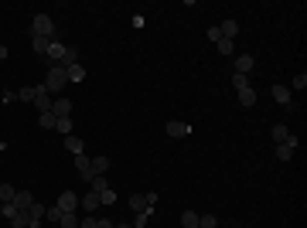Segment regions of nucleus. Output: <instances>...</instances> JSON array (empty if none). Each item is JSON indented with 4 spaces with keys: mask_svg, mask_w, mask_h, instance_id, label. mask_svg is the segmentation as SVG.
<instances>
[{
    "mask_svg": "<svg viewBox=\"0 0 307 228\" xmlns=\"http://www.w3.org/2000/svg\"><path fill=\"white\" fill-rule=\"evenodd\" d=\"M113 228H134V225H113Z\"/></svg>",
    "mask_w": 307,
    "mask_h": 228,
    "instance_id": "42",
    "label": "nucleus"
},
{
    "mask_svg": "<svg viewBox=\"0 0 307 228\" xmlns=\"http://www.w3.org/2000/svg\"><path fill=\"white\" fill-rule=\"evenodd\" d=\"M31 44H34V51H38V55H48V44H52V38H31Z\"/></svg>",
    "mask_w": 307,
    "mask_h": 228,
    "instance_id": "28",
    "label": "nucleus"
},
{
    "mask_svg": "<svg viewBox=\"0 0 307 228\" xmlns=\"http://www.w3.org/2000/svg\"><path fill=\"white\" fill-rule=\"evenodd\" d=\"M65 48H68V44H62V41H55L52 38V44H48V58H52V61H62V55H65Z\"/></svg>",
    "mask_w": 307,
    "mask_h": 228,
    "instance_id": "16",
    "label": "nucleus"
},
{
    "mask_svg": "<svg viewBox=\"0 0 307 228\" xmlns=\"http://www.w3.org/2000/svg\"><path fill=\"white\" fill-rule=\"evenodd\" d=\"M44 218H52V222H62V208H58V205H55V208H48V211H44Z\"/></svg>",
    "mask_w": 307,
    "mask_h": 228,
    "instance_id": "37",
    "label": "nucleus"
},
{
    "mask_svg": "<svg viewBox=\"0 0 307 228\" xmlns=\"http://www.w3.org/2000/svg\"><path fill=\"white\" fill-rule=\"evenodd\" d=\"M31 38H55V20L48 14H38L31 20Z\"/></svg>",
    "mask_w": 307,
    "mask_h": 228,
    "instance_id": "1",
    "label": "nucleus"
},
{
    "mask_svg": "<svg viewBox=\"0 0 307 228\" xmlns=\"http://www.w3.org/2000/svg\"><path fill=\"white\" fill-rule=\"evenodd\" d=\"M72 65H78V51L68 44V48H65V55H62V61H58V68H72Z\"/></svg>",
    "mask_w": 307,
    "mask_h": 228,
    "instance_id": "15",
    "label": "nucleus"
},
{
    "mask_svg": "<svg viewBox=\"0 0 307 228\" xmlns=\"http://www.w3.org/2000/svg\"><path fill=\"white\" fill-rule=\"evenodd\" d=\"M65 147H68V150L76 153V157H78V153H86V143H82L78 136H65Z\"/></svg>",
    "mask_w": 307,
    "mask_h": 228,
    "instance_id": "18",
    "label": "nucleus"
},
{
    "mask_svg": "<svg viewBox=\"0 0 307 228\" xmlns=\"http://www.w3.org/2000/svg\"><path fill=\"white\" fill-rule=\"evenodd\" d=\"M154 201H157L154 191H147V194H134V198H130V208H134L136 215H144V211H154Z\"/></svg>",
    "mask_w": 307,
    "mask_h": 228,
    "instance_id": "3",
    "label": "nucleus"
},
{
    "mask_svg": "<svg viewBox=\"0 0 307 228\" xmlns=\"http://www.w3.org/2000/svg\"><path fill=\"white\" fill-rule=\"evenodd\" d=\"M113 201H116V194H113V188L99 191V205H113Z\"/></svg>",
    "mask_w": 307,
    "mask_h": 228,
    "instance_id": "33",
    "label": "nucleus"
},
{
    "mask_svg": "<svg viewBox=\"0 0 307 228\" xmlns=\"http://www.w3.org/2000/svg\"><path fill=\"white\" fill-rule=\"evenodd\" d=\"M150 215H154V211H144V215H136V225H134V228H144L147 222H150Z\"/></svg>",
    "mask_w": 307,
    "mask_h": 228,
    "instance_id": "38",
    "label": "nucleus"
},
{
    "mask_svg": "<svg viewBox=\"0 0 307 228\" xmlns=\"http://www.w3.org/2000/svg\"><path fill=\"white\" fill-rule=\"evenodd\" d=\"M14 194H18V191L10 188V184H0V201H4V205H10V201H14Z\"/></svg>",
    "mask_w": 307,
    "mask_h": 228,
    "instance_id": "29",
    "label": "nucleus"
},
{
    "mask_svg": "<svg viewBox=\"0 0 307 228\" xmlns=\"http://www.w3.org/2000/svg\"><path fill=\"white\" fill-rule=\"evenodd\" d=\"M76 171L82 174L86 181H92V160H89L86 153H78V157H76Z\"/></svg>",
    "mask_w": 307,
    "mask_h": 228,
    "instance_id": "12",
    "label": "nucleus"
},
{
    "mask_svg": "<svg viewBox=\"0 0 307 228\" xmlns=\"http://www.w3.org/2000/svg\"><path fill=\"white\" fill-rule=\"evenodd\" d=\"M239 102H242L246 109H250V106H256V92H252V89H242V92H239Z\"/></svg>",
    "mask_w": 307,
    "mask_h": 228,
    "instance_id": "26",
    "label": "nucleus"
},
{
    "mask_svg": "<svg viewBox=\"0 0 307 228\" xmlns=\"http://www.w3.org/2000/svg\"><path fill=\"white\" fill-rule=\"evenodd\" d=\"M78 205H82V211H89V215H92V211L99 208V194H96V191L82 194V198H78Z\"/></svg>",
    "mask_w": 307,
    "mask_h": 228,
    "instance_id": "14",
    "label": "nucleus"
},
{
    "mask_svg": "<svg viewBox=\"0 0 307 228\" xmlns=\"http://www.w3.org/2000/svg\"><path fill=\"white\" fill-rule=\"evenodd\" d=\"M38 126H41V130H55V113H41L38 116Z\"/></svg>",
    "mask_w": 307,
    "mask_h": 228,
    "instance_id": "23",
    "label": "nucleus"
},
{
    "mask_svg": "<svg viewBox=\"0 0 307 228\" xmlns=\"http://www.w3.org/2000/svg\"><path fill=\"white\" fill-rule=\"evenodd\" d=\"M273 99H276L284 109H294V102H290V89H287V85H273Z\"/></svg>",
    "mask_w": 307,
    "mask_h": 228,
    "instance_id": "13",
    "label": "nucleus"
},
{
    "mask_svg": "<svg viewBox=\"0 0 307 228\" xmlns=\"http://www.w3.org/2000/svg\"><path fill=\"white\" fill-rule=\"evenodd\" d=\"M215 44H218V51H222V55L236 58V48H232V41H229V38H218V41H215Z\"/></svg>",
    "mask_w": 307,
    "mask_h": 228,
    "instance_id": "25",
    "label": "nucleus"
},
{
    "mask_svg": "<svg viewBox=\"0 0 307 228\" xmlns=\"http://www.w3.org/2000/svg\"><path fill=\"white\" fill-rule=\"evenodd\" d=\"M44 205H41V201H34V205H31V208H28V228H38L41 225V218H44Z\"/></svg>",
    "mask_w": 307,
    "mask_h": 228,
    "instance_id": "9",
    "label": "nucleus"
},
{
    "mask_svg": "<svg viewBox=\"0 0 307 228\" xmlns=\"http://www.w3.org/2000/svg\"><path fill=\"white\" fill-rule=\"evenodd\" d=\"M297 147H300V140H297V136L290 133L287 140H284V143H276V160H290V157H294V150H297Z\"/></svg>",
    "mask_w": 307,
    "mask_h": 228,
    "instance_id": "5",
    "label": "nucleus"
},
{
    "mask_svg": "<svg viewBox=\"0 0 307 228\" xmlns=\"http://www.w3.org/2000/svg\"><path fill=\"white\" fill-rule=\"evenodd\" d=\"M18 99H24V102H34V85H28V89H20Z\"/></svg>",
    "mask_w": 307,
    "mask_h": 228,
    "instance_id": "34",
    "label": "nucleus"
},
{
    "mask_svg": "<svg viewBox=\"0 0 307 228\" xmlns=\"http://www.w3.org/2000/svg\"><path fill=\"white\" fill-rule=\"evenodd\" d=\"M58 208H62V215H68V211H78V194H76V191H65V194L58 198Z\"/></svg>",
    "mask_w": 307,
    "mask_h": 228,
    "instance_id": "8",
    "label": "nucleus"
},
{
    "mask_svg": "<svg viewBox=\"0 0 307 228\" xmlns=\"http://www.w3.org/2000/svg\"><path fill=\"white\" fill-rule=\"evenodd\" d=\"M52 102H55L52 92H48L44 85H34V109H38V116L41 113H52Z\"/></svg>",
    "mask_w": 307,
    "mask_h": 228,
    "instance_id": "4",
    "label": "nucleus"
},
{
    "mask_svg": "<svg viewBox=\"0 0 307 228\" xmlns=\"http://www.w3.org/2000/svg\"><path fill=\"white\" fill-rule=\"evenodd\" d=\"M65 85H68V75H65V68L52 65V72H48V78H44V89H48V92H62Z\"/></svg>",
    "mask_w": 307,
    "mask_h": 228,
    "instance_id": "2",
    "label": "nucleus"
},
{
    "mask_svg": "<svg viewBox=\"0 0 307 228\" xmlns=\"http://www.w3.org/2000/svg\"><path fill=\"white\" fill-rule=\"evenodd\" d=\"M0 150H7V143H4V136H0Z\"/></svg>",
    "mask_w": 307,
    "mask_h": 228,
    "instance_id": "41",
    "label": "nucleus"
},
{
    "mask_svg": "<svg viewBox=\"0 0 307 228\" xmlns=\"http://www.w3.org/2000/svg\"><path fill=\"white\" fill-rule=\"evenodd\" d=\"M252 65H256V61H252V55H236V58H232V68H236V75H250Z\"/></svg>",
    "mask_w": 307,
    "mask_h": 228,
    "instance_id": "7",
    "label": "nucleus"
},
{
    "mask_svg": "<svg viewBox=\"0 0 307 228\" xmlns=\"http://www.w3.org/2000/svg\"><path fill=\"white\" fill-rule=\"evenodd\" d=\"M0 48H4V44H0Z\"/></svg>",
    "mask_w": 307,
    "mask_h": 228,
    "instance_id": "43",
    "label": "nucleus"
},
{
    "mask_svg": "<svg viewBox=\"0 0 307 228\" xmlns=\"http://www.w3.org/2000/svg\"><path fill=\"white\" fill-rule=\"evenodd\" d=\"M55 130H58V133H65V136H72V119H68V116L58 119V116H55Z\"/></svg>",
    "mask_w": 307,
    "mask_h": 228,
    "instance_id": "20",
    "label": "nucleus"
},
{
    "mask_svg": "<svg viewBox=\"0 0 307 228\" xmlns=\"http://www.w3.org/2000/svg\"><path fill=\"white\" fill-rule=\"evenodd\" d=\"M198 228H218L215 215H198Z\"/></svg>",
    "mask_w": 307,
    "mask_h": 228,
    "instance_id": "31",
    "label": "nucleus"
},
{
    "mask_svg": "<svg viewBox=\"0 0 307 228\" xmlns=\"http://www.w3.org/2000/svg\"><path fill=\"white\" fill-rule=\"evenodd\" d=\"M10 205H14V208H18V211H28V208H31V205H34V194H31V191H18Z\"/></svg>",
    "mask_w": 307,
    "mask_h": 228,
    "instance_id": "11",
    "label": "nucleus"
},
{
    "mask_svg": "<svg viewBox=\"0 0 307 228\" xmlns=\"http://www.w3.org/2000/svg\"><path fill=\"white\" fill-rule=\"evenodd\" d=\"M110 171V157H96L92 160V177H99V174H106Z\"/></svg>",
    "mask_w": 307,
    "mask_h": 228,
    "instance_id": "19",
    "label": "nucleus"
},
{
    "mask_svg": "<svg viewBox=\"0 0 307 228\" xmlns=\"http://www.w3.org/2000/svg\"><path fill=\"white\" fill-rule=\"evenodd\" d=\"M232 89H236V92L250 89V82H246V75H232Z\"/></svg>",
    "mask_w": 307,
    "mask_h": 228,
    "instance_id": "32",
    "label": "nucleus"
},
{
    "mask_svg": "<svg viewBox=\"0 0 307 228\" xmlns=\"http://www.w3.org/2000/svg\"><path fill=\"white\" fill-rule=\"evenodd\" d=\"M52 113H55L58 119H62V116H68V113H72V99H68V95H58L55 102H52Z\"/></svg>",
    "mask_w": 307,
    "mask_h": 228,
    "instance_id": "10",
    "label": "nucleus"
},
{
    "mask_svg": "<svg viewBox=\"0 0 307 228\" xmlns=\"http://www.w3.org/2000/svg\"><path fill=\"white\" fill-rule=\"evenodd\" d=\"M14 211H18V208H14V205H0V215H4V218H7V222H10V218H14Z\"/></svg>",
    "mask_w": 307,
    "mask_h": 228,
    "instance_id": "39",
    "label": "nucleus"
},
{
    "mask_svg": "<svg viewBox=\"0 0 307 228\" xmlns=\"http://www.w3.org/2000/svg\"><path fill=\"white\" fill-rule=\"evenodd\" d=\"M65 75H68V82H82V78H86V68H82V65H72V68H65Z\"/></svg>",
    "mask_w": 307,
    "mask_h": 228,
    "instance_id": "22",
    "label": "nucleus"
},
{
    "mask_svg": "<svg viewBox=\"0 0 307 228\" xmlns=\"http://www.w3.org/2000/svg\"><path fill=\"white\" fill-rule=\"evenodd\" d=\"M181 228H198V215H194V211H184V215H181Z\"/></svg>",
    "mask_w": 307,
    "mask_h": 228,
    "instance_id": "27",
    "label": "nucleus"
},
{
    "mask_svg": "<svg viewBox=\"0 0 307 228\" xmlns=\"http://www.w3.org/2000/svg\"><path fill=\"white\" fill-rule=\"evenodd\" d=\"M4 58H7V48H0V61H4Z\"/></svg>",
    "mask_w": 307,
    "mask_h": 228,
    "instance_id": "40",
    "label": "nucleus"
},
{
    "mask_svg": "<svg viewBox=\"0 0 307 228\" xmlns=\"http://www.w3.org/2000/svg\"><path fill=\"white\" fill-rule=\"evenodd\" d=\"M218 34H222V38H236V34H239V24H236V20H222V27H218Z\"/></svg>",
    "mask_w": 307,
    "mask_h": 228,
    "instance_id": "17",
    "label": "nucleus"
},
{
    "mask_svg": "<svg viewBox=\"0 0 307 228\" xmlns=\"http://www.w3.org/2000/svg\"><path fill=\"white\" fill-rule=\"evenodd\" d=\"M78 228H99V218H92V215H86V218L78 222Z\"/></svg>",
    "mask_w": 307,
    "mask_h": 228,
    "instance_id": "36",
    "label": "nucleus"
},
{
    "mask_svg": "<svg viewBox=\"0 0 307 228\" xmlns=\"http://www.w3.org/2000/svg\"><path fill=\"white\" fill-rule=\"evenodd\" d=\"M294 89H297V92L307 89V75H304V72H297V75H294Z\"/></svg>",
    "mask_w": 307,
    "mask_h": 228,
    "instance_id": "35",
    "label": "nucleus"
},
{
    "mask_svg": "<svg viewBox=\"0 0 307 228\" xmlns=\"http://www.w3.org/2000/svg\"><path fill=\"white\" fill-rule=\"evenodd\" d=\"M287 136H290V130L284 126V123H273V143H284Z\"/></svg>",
    "mask_w": 307,
    "mask_h": 228,
    "instance_id": "21",
    "label": "nucleus"
},
{
    "mask_svg": "<svg viewBox=\"0 0 307 228\" xmlns=\"http://www.w3.org/2000/svg\"><path fill=\"white\" fill-rule=\"evenodd\" d=\"M164 130H168V136H171V140H181V136H188V133H192V123H181V119H171V123H168Z\"/></svg>",
    "mask_w": 307,
    "mask_h": 228,
    "instance_id": "6",
    "label": "nucleus"
},
{
    "mask_svg": "<svg viewBox=\"0 0 307 228\" xmlns=\"http://www.w3.org/2000/svg\"><path fill=\"white\" fill-rule=\"evenodd\" d=\"M10 225H14V228H28V211H14Z\"/></svg>",
    "mask_w": 307,
    "mask_h": 228,
    "instance_id": "30",
    "label": "nucleus"
},
{
    "mask_svg": "<svg viewBox=\"0 0 307 228\" xmlns=\"http://www.w3.org/2000/svg\"><path fill=\"white\" fill-rule=\"evenodd\" d=\"M62 228H78V215L76 211H68V215H62V222H58Z\"/></svg>",
    "mask_w": 307,
    "mask_h": 228,
    "instance_id": "24",
    "label": "nucleus"
}]
</instances>
